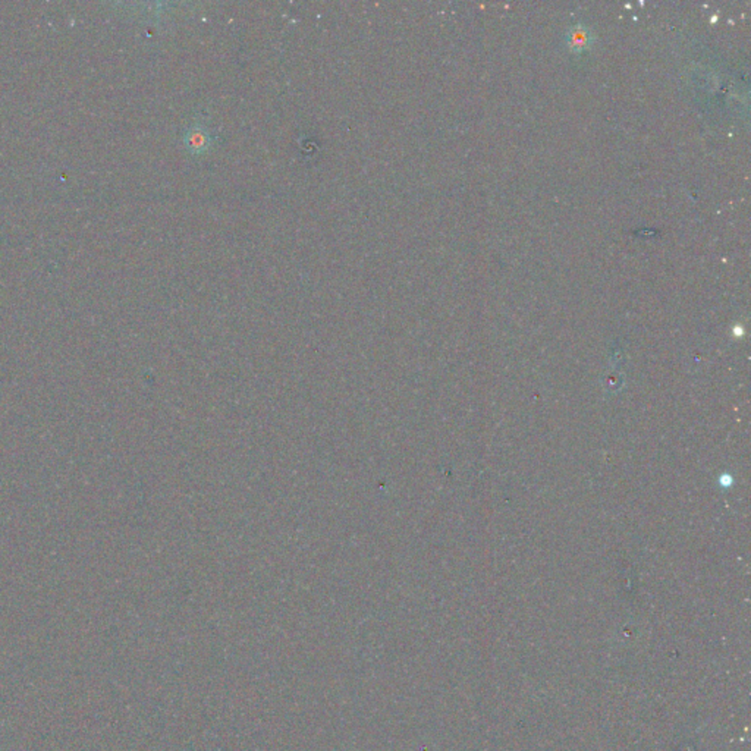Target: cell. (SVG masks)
<instances>
[{"label":"cell","instance_id":"6da1fadb","mask_svg":"<svg viewBox=\"0 0 751 751\" xmlns=\"http://www.w3.org/2000/svg\"><path fill=\"white\" fill-rule=\"evenodd\" d=\"M568 46L571 47L572 50L579 52V50H583V49H587V47L590 46L591 43V34L590 31L583 27V25H577V27H572L571 31L568 33Z\"/></svg>","mask_w":751,"mask_h":751}]
</instances>
